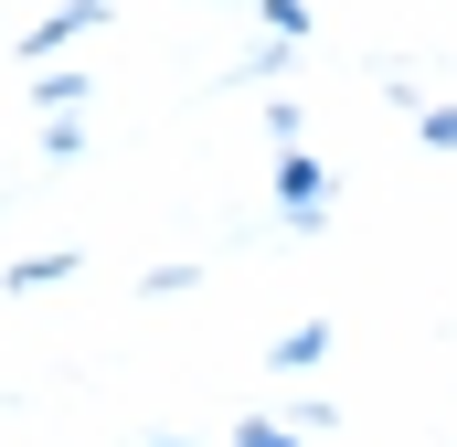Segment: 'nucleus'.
I'll list each match as a JSON object with an SVG mask.
<instances>
[{"instance_id": "nucleus-7", "label": "nucleus", "mask_w": 457, "mask_h": 447, "mask_svg": "<svg viewBox=\"0 0 457 447\" xmlns=\"http://www.w3.org/2000/svg\"><path fill=\"white\" fill-rule=\"evenodd\" d=\"M43 107H86V75H64V64H43V86H32Z\"/></svg>"}, {"instance_id": "nucleus-1", "label": "nucleus", "mask_w": 457, "mask_h": 447, "mask_svg": "<svg viewBox=\"0 0 457 447\" xmlns=\"http://www.w3.org/2000/svg\"><path fill=\"white\" fill-rule=\"evenodd\" d=\"M320 203H330V171L309 149H277V214H287V234H320Z\"/></svg>"}, {"instance_id": "nucleus-8", "label": "nucleus", "mask_w": 457, "mask_h": 447, "mask_svg": "<svg viewBox=\"0 0 457 447\" xmlns=\"http://www.w3.org/2000/svg\"><path fill=\"white\" fill-rule=\"evenodd\" d=\"M234 447H298V426H287V416H245V437Z\"/></svg>"}, {"instance_id": "nucleus-9", "label": "nucleus", "mask_w": 457, "mask_h": 447, "mask_svg": "<svg viewBox=\"0 0 457 447\" xmlns=\"http://www.w3.org/2000/svg\"><path fill=\"white\" fill-rule=\"evenodd\" d=\"M415 139H426V149H457V107H426V117H415Z\"/></svg>"}, {"instance_id": "nucleus-6", "label": "nucleus", "mask_w": 457, "mask_h": 447, "mask_svg": "<svg viewBox=\"0 0 457 447\" xmlns=\"http://www.w3.org/2000/svg\"><path fill=\"white\" fill-rule=\"evenodd\" d=\"M75 149H86V117L54 107V128H43V160H75Z\"/></svg>"}, {"instance_id": "nucleus-2", "label": "nucleus", "mask_w": 457, "mask_h": 447, "mask_svg": "<svg viewBox=\"0 0 457 447\" xmlns=\"http://www.w3.org/2000/svg\"><path fill=\"white\" fill-rule=\"evenodd\" d=\"M96 21H107V0H54V11L21 32V64H64V54H75V32H96Z\"/></svg>"}, {"instance_id": "nucleus-5", "label": "nucleus", "mask_w": 457, "mask_h": 447, "mask_svg": "<svg viewBox=\"0 0 457 447\" xmlns=\"http://www.w3.org/2000/svg\"><path fill=\"white\" fill-rule=\"evenodd\" d=\"M255 21H266V32H287V43H309V0H255Z\"/></svg>"}, {"instance_id": "nucleus-4", "label": "nucleus", "mask_w": 457, "mask_h": 447, "mask_svg": "<svg viewBox=\"0 0 457 447\" xmlns=\"http://www.w3.org/2000/svg\"><path fill=\"white\" fill-rule=\"evenodd\" d=\"M54 277H75V245H54V256H21L0 288H54Z\"/></svg>"}, {"instance_id": "nucleus-3", "label": "nucleus", "mask_w": 457, "mask_h": 447, "mask_svg": "<svg viewBox=\"0 0 457 447\" xmlns=\"http://www.w3.org/2000/svg\"><path fill=\"white\" fill-rule=\"evenodd\" d=\"M330 351V320H298V331H277V373H309Z\"/></svg>"}]
</instances>
